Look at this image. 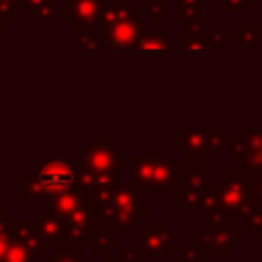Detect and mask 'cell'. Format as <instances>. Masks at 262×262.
Wrapping results in <instances>:
<instances>
[{
  "mask_svg": "<svg viewBox=\"0 0 262 262\" xmlns=\"http://www.w3.org/2000/svg\"><path fill=\"white\" fill-rule=\"evenodd\" d=\"M100 25L113 49H137L147 35V25L139 23V10L129 0H102Z\"/></svg>",
  "mask_w": 262,
  "mask_h": 262,
  "instance_id": "6da1fadb",
  "label": "cell"
},
{
  "mask_svg": "<svg viewBox=\"0 0 262 262\" xmlns=\"http://www.w3.org/2000/svg\"><path fill=\"white\" fill-rule=\"evenodd\" d=\"M250 203L248 178L239 172H229L221 182L213 184V190L207 199V223H227L235 219H246Z\"/></svg>",
  "mask_w": 262,
  "mask_h": 262,
  "instance_id": "7a4b0ae2",
  "label": "cell"
},
{
  "mask_svg": "<svg viewBox=\"0 0 262 262\" xmlns=\"http://www.w3.org/2000/svg\"><path fill=\"white\" fill-rule=\"evenodd\" d=\"M129 170L133 176V184L139 188L154 190H170L178 186L180 170L176 166L174 156H145L135 154L129 160Z\"/></svg>",
  "mask_w": 262,
  "mask_h": 262,
  "instance_id": "3957f363",
  "label": "cell"
},
{
  "mask_svg": "<svg viewBox=\"0 0 262 262\" xmlns=\"http://www.w3.org/2000/svg\"><path fill=\"white\" fill-rule=\"evenodd\" d=\"M223 151L233 158V170L252 180L262 174V127H242L239 135H227Z\"/></svg>",
  "mask_w": 262,
  "mask_h": 262,
  "instance_id": "277c9868",
  "label": "cell"
},
{
  "mask_svg": "<svg viewBox=\"0 0 262 262\" xmlns=\"http://www.w3.org/2000/svg\"><path fill=\"white\" fill-rule=\"evenodd\" d=\"M213 190V176L207 174L199 164L184 166L178 178L176 207L178 209H194L205 207L207 199Z\"/></svg>",
  "mask_w": 262,
  "mask_h": 262,
  "instance_id": "5b68a950",
  "label": "cell"
},
{
  "mask_svg": "<svg viewBox=\"0 0 262 262\" xmlns=\"http://www.w3.org/2000/svg\"><path fill=\"white\" fill-rule=\"evenodd\" d=\"M227 135L221 127H178L176 129V147L186 156H203L225 147Z\"/></svg>",
  "mask_w": 262,
  "mask_h": 262,
  "instance_id": "8992f818",
  "label": "cell"
},
{
  "mask_svg": "<svg viewBox=\"0 0 262 262\" xmlns=\"http://www.w3.org/2000/svg\"><path fill=\"white\" fill-rule=\"evenodd\" d=\"M37 178L45 190V194H61L68 190H74L76 186V172L74 168L59 156H51L45 162L37 166Z\"/></svg>",
  "mask_w": 262,
  "mask_h": 262,
  "instance_id": "52a82bcc",
  "label": "cell"
},
{
  "mask_svg": "<svg viewBox=\"0 0 262 262\" xmlns=\"http://www.w3.org/2000/svg\"><path fill=\"white\" fill-rule=\"evenodd\" d=\"M196 248L203 254L229 256L231 248L239 244V231L235 225L227 223H207V227L194 231Z\"/></svg>",
  "mask_w": 262,
  "mask_h": 262,
  "instance_id": "ba28073f",
  "label": "cell"
},
{
  "mask_svg": "<svg viewBox=\"0 0 262 262\" xmlns=\"http://www.w3.org/2000/svg\"><path fill=\"white\" fill-rule=\"evenodd\" d=\"M82 166L92 172H102V174H115L119 168V151L111 143L108 137H94L92 143L84 151Z\"/></svg>",
  "mask_w": 262,
  "mask_h": 262,
  "instance_id": "9c48e42d",
  "label": "cell"
},
{
  "mask_svg": "<svg viewBox=\"0 0 262 262\" xmlns=\"http://www.w3.org/2000/svg\"><path fill=\"white\" fill-rule=\"evenodd\" d=\"M172 229L164 219H151L139 233V250L151 260L156 256H166L172 252Z\"/></svg>",
  "mask_w": 262,
  "mask_h": 262,
  "instance_id": "30bf717a",
  "label": "cell"
},
{
  "mask_svg": "<svg viewBox=\"0 0 262 262\" xmlns=\"http://www.w3.org/2000/svg\"><path fill=\"white\" fill-rule=\"evenodd\" d=\"M100 8L102 0H66V20L78 31L98 29L100 27Z\"/></svg>",
  "mask_w": 262,
  "mask_h": 262,
  "instance_id": "8fae6325",
  "label": "cell"
},
{
  "mask_svg": "<svg viewBox=\"0 0 262 262\" xmlns=\"http://www.w3.org/2000/svg\"><path fill=\"white\" fill-rule=\"evenodd\" d=\"M45 244H51V246H66V221L53 213L51 209L45 211H37V219H35Z\"/></svg>",
  "mask_w": 262,
  "mask_h": 262,
  "instance_id": "7c38bea8",
  "label": "cell"
},
{
  "mask_svg": "<svg viewBox=\"0 0 262 262\" xmlns=\"http://www.w3.org/2000/svg\"><path fill=\"white\" fill-rule=\"evenodd\" d=\"M10 233L12 239L20 242L25 248H29L35 256H41L45 252V239L37 227V223L29 221V219H18V221H10Z\"/></svg>",
  "mask_w": 262,
  "mask_h": 262,
  "instance_id": "4fadbf2b",
  "label": "cell"
},
{
  "mask_svg": "<svg viewBox=\"0 0 262 262\" xmlns=\"http://www.w3.org/2000/svg\"><path fill=\"white\" fill-rule=\"evenodd\" d=\"M176 49H188V51H199V49H221L223 43L217 41L215 35L203 33L201 25H188L184 33L176 37Z\"/></svg>",
  "mask_w": 262,
  "mask_h": 262,
  "instance_id": "5bb4252c",
  "label": "cell"
},
{
  "mask_svg": "<svg viewBox=\"0 0 262 262\" xmlns=\"http://www.w3.org/2000/svg\"><path fill=\"white\" fill-rule=\"evenodd\" d=\"M86 203V196H80L78 192L74 190H68V192H61V194H55L51 199V211L57 213L61 219H66L68 215H72L76 209H80L82 205Z\"/></svg>",
  "mask_w": 262,
  "mask_h": 262,
  "instance_id": "9a60e30c",
  "label": "cell"
},
{
  "mask_svg": "<svg viewBox=\"0 0 262 262\" xmlns=\"http://www.w3.org/2000/svg\"><path fill=\"white\" fill-rule=\"evenodd\" d=\"M176 20L182 25H201L203 20V0H178Z\"/></svg>",
  "mask_w": 262,
  "mask_h": 262,
  "instance_id": "2e32d148",
  "label": "cell"
},
{
  "mask_svg": "<svg viewBox=\"0 0 262 262\" xmlns=\"http://www.w3.org/2000/svg\"><path fill=\"white\" fill-rule=\"evenodd\" d=\"M237 41L242 45V49L246 51H256L262 43V35H260V29L258 25L254 23H244L239 27V33H237Z\"/></svg>",
  "mask_w": 262,
  "mask_h": 262,
  "instance_id": "e0dca14e",
  "label": "cell"
},
{
  "mask_svg": "<svg viewBox=\"0 0 262 262\" xmlns=\"http://www.w3.org/2000/svg\"><path fill=\"white\" fill-rule=\"evenodd\" d=\"M45 194L37 174H18V196L20 199H41Z\"/></svg>",
  "mask_w": 262,
  "mask_h": 262,
  "instance_id": "ac0fdd59",
  "label": "cell"
},
{
  "mask_svg": "<svg viewBox=\"0 0 262 262\" xmlns=\"http://www.w3.org/2000/svg\"><path fill=\"white\" fill-rule=\"evenodd\" d=\"M25 2H27V10L39 20H51L53 14L59 10L53 4V0H25Z\"/></svg>",
  "mask_w": 262,
  "mask_h": 262,
  "instance_id": "d6986e66",
  "label": "cell"
},
{
  "mask_svg": "<svg viewBox=\"0 0 262 262\" xmlns=\"http://www.w3.org/2000/svg\"><path fill=\"white\" fill-rule=\"evenodd\" d=\"M139 51H168V49H176V43L168 41L166 35H145L139 45H137Z\"/></svg>",
  "mask_w": 262,
  "mask_h": 262,
  "instance_id": "ffe728a7",
  "label": "cell"
},
{
  "mask_svg": "<svg viewBox=\"0 0 262 262\" xmlns=\"http://www.w3.org/2000/svg\"><path fill=\"white\" fill-rule=\"evenodd\" d=\"M33 256H35V254H33L29 248H25L20 242L12 239V242H10V248H8V252H6L4 262H33Z\"/></svg>",
  "mask_w": 262,
  "mask_h": 262,
  "instance_id": "44dd1931",
  "label": "cell"
},
{
  "mask_svg": "<svg viewBox=\"0 0 262 262\" xmlns=\"http://www.w3.org/2000/svg\"><path fill=\"white\" fill-rule=\"evenodd\" d=\"M98 43H100V35H98V29H86V31H78V43H76V47L80 49H88V51H92V49H96L98 47Z\"/></svg>",
  "mask_w": 262,
  "mask_h": 262,
  "instance_id": "7402d4cb",
  "label": "cell"
},
{
  "mask_svg": "<svg viewBox=\"0 0 262 262\" xmlns=\"http://www.w3.org/2000/svg\"><path fill=\"white\" fill-rule=\"evenodd\" d=\"M78 250L80 248H74V246H57L55 254L47 262H82Z\"/></svg>",
  "mask_w": 262,
  "mask_h": 262,
  "instance_id": "603a6c76",
  "label": "cell"
},
{
  "mask_svg": "<svg viewBox=\"0 0 262 262\" xmlns=\"http://www.w3.org/2000/svg\"><path fill=\"white\" fill-rule=\"evenodd\" d=\"M12 233H10V221H6V211H2V219H0V262H4L6 258V252L10 248V239Z\"/></svg>",
  "mask_w": 262,
  "mask_h": 262,
  "instance_id": "cb8c5ba5",
  "label": "cell"
},
{
  "mask_svg": "<svg viewBox=\"0 0 262 262\" xmlns=\"http://www.w3.org/2000/svg\"><path fill=\"white\" fill-rule=\"evenodd\" d=\"M94 244H96V246L92 248V252L98 256V254H106V252L117 244V239L111 235V231H108V229H102V231L94 237Z\"/></svg>",
  "mask_w": 262,
  "mask_h": 262,
  "instance_id": "d4e9b609",
  "label": "cell"
},
{
  "mask_svg": "<svg viewBox=\"0 0 262 262\" xmlns=\"http://www.w3.org/2000/svg\"><path fill=\"white\" fill-rule=\"evenodd\" d=\"M248 192H250V203L254 207L262 209V174H258L252 180H248Z\"/></svg>",
  "mask_w": 262,
  "mask_h": 262,
  "instance_id": "484cf974",
  "label": "cell"
},
{
  "mask_svg": "<svg viewBox=\"0 0 262 262\" xmlns=\"http://www.w3.org/2000/svg\"><path fill=\"white\" fill-rule=\"evenodd\" d=\"M223 12L231 14H248L250 12V0H223Z\"/></svg>",
  "mask_w": 262,
  "mask_h": 262,
  "instance_id": "4316f807",
  "label": "cell"
},
{
  "mask_svg": "<svg viewBox=\"0 0 262 262\" xmlns=\"http://www.w3.org/2000/svg\"><path fill=\"white\" fill-rule=\"evenodd\" d=\"M166 20V0L149 4V23H164Z\"/></svg>",
  "mask_w": 262,
  "mask_h": 262,
  "instance_id": "83f0119b",
  "label": "cell"
},
{
  "mask_svg": "<svg viewBox=\"0 0 262 262\" xmlns=\"http://www.w3.org/2000/svg\"><path fill=\"white\" fill-rule=\"evenodd\" d=\"M176 256H178V262H201L203 258V252L201 250H188V248H180L176 250Z\"/></svg>",
  "mask_w": 262,
  "mask_h": 262,
  "instance_id": "f1b7e54d",
  "label": "cell"
},
{
  "mask_svg": "<svg viewBox=\"0 0 262 262\" xmlns=\"http://www.w3.org/2000/svg\"><path fill=\"white\" fill-rule=\"evenodd\" d=\"M104 262H123V260H121L119 256H115V258H108V256H106V258H104Z\"/></svg>",
  "mask_w": 262,
  "mask_h": 262,
  "instance_id": "f546056e",
  "label": "cell"
},
{
  "mask_svg": "<svg viewBox=\"0 0 262 262\" xmlns=\"http://www.w3.org/2000/svg\"><path fill=\"white\" fill-rule=\"evenodd\" d=\"M4 29H6V23H4L2 18H0V31H4Z\"/></svg>",
  "mask_w": 262,
  "mask_h": 262,
  "instance_id": "4dcf8cb0",
  "label": "cell"
},
{
  "mask_svg": "<svg viewBox=\"0 0 262 262\" xmlns=\"http://www.w3.org/2000/svg\"><path fill=\"white\" fill-rule=\"evenodd\" d=\"M256 25H258V29H260V35H262V18H260V20H258Z\"/></svg>",
  "mask_w": 262,
  "mask_h": 262,
  "instance_id": "1f68e13d",
  "label": "cell"
}]
</instances>
